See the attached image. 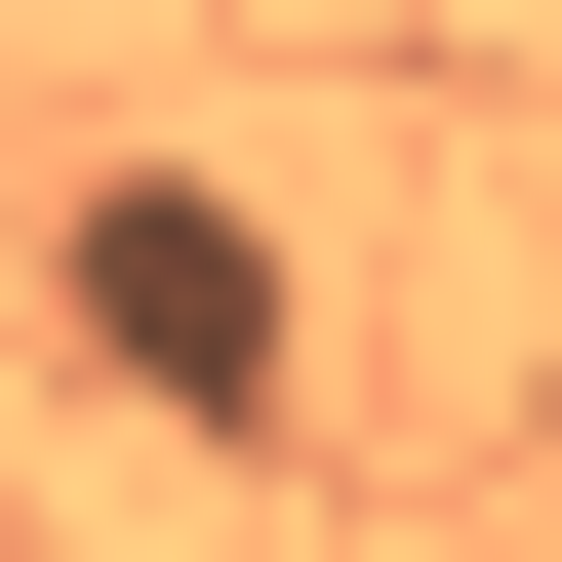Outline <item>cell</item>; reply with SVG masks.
I'll return each mask as SVG.
<instances>
[{"label": "cell", "instance_id": "obj_1", "mask_svg": "<svg viewBox=\"0 0 562 562\" xmlns=\"http://www.w3.org/2000/svg\"><path fill=\"white\" fill-rule=\"evenodd\" d=\"M41 281H81V362H121V402H281V201H201V161H121L81 241H41Z\"/></svg>", "mask_w": 562, "mask_h": 562}]
</instances>
